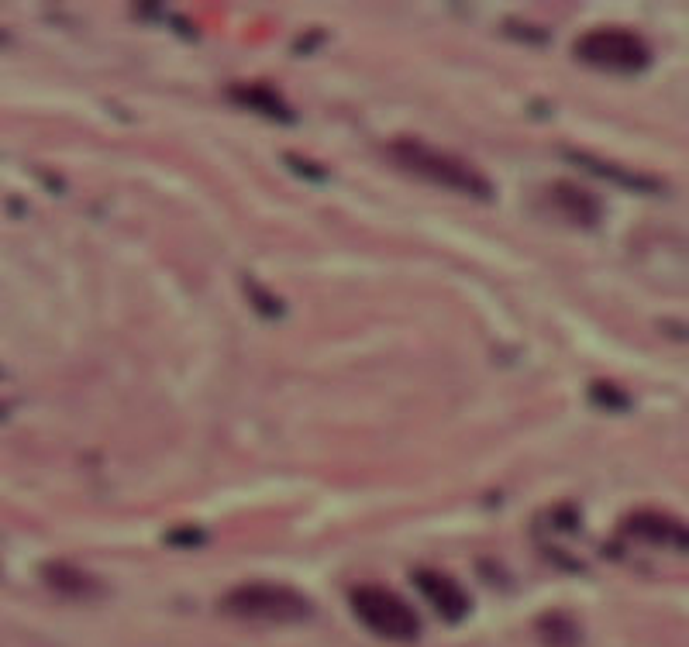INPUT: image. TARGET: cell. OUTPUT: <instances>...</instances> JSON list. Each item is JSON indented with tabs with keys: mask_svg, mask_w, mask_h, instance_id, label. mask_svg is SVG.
<instances>
[{
	"mask_svg": "<svg viewBox=\"0 0 689 647\" xmlns=\"http://www.w3.org/2000/svg\"><path fill=\"white\" fill-rule=\"evenodd\" d=\"M390 155L407 173L428 179L435 186H445L452 193H466V197H490V179L479 169H472L469 162L455 159V155H445L421 142H397L390 145Z\"/></svg>",
	"mask_w": 689,
	"mask_h": 647,
	"instance_id": "cell-1",
	"label": "cell"
},
{
	"mask_svg": "<svg viewBox=\"0 0 689 647\" xmlns=\"http://www.w3.org/2000/svg\"><path fill=\"white\" fill-rule=\"evenodd\" d=\"M576 56L586 62V66H596L603 73H621V76H634L641 69H648L652 62V52L641 42L634 31L624 28H596L586 31L576 42Z\"/></svg>",
	"mask_w": 689,
	"mask_h": 647,
	"instance_id": "cell-2",
	"label": "cell"
},
{
	"mask_svg": "<svg viewBox=\"0 0 689 647\" xmlns=\"http://www.w3.org/2000/svg\"><path fill=\"white\" fill-rule=\"evenodd\" d=\"M352 610L362 627H369L383 641H414L421 634V620L397 592L383 586H359L352 592Z\"/></svg>",
	"mask_w": 689,
	"mask_h": 647,
	"instance_id": "cell-3",
	"label": "cell"
},
{
	"mask_svg": "<svg viewBox=\"0 0 689 647\" xmlns=\"http://www.w3.org/2000/svg\"><path fill=\"white\" fill-rule=\"evenodd\" d=\"M224 610L255 623H293V620H304L311 613V606H307V599L300 592L286 586L249 582V586L224 596Z\"/></svg>",
	"mask_w": 689,
	"mask_h": 647,
	"instance_id": "cell-4",
	"label": "cell"
},
{
	"mask_svg": "<svg viewBox=\"0 0 689 647\" xmlns=\"http://www.w3.org/2000/svg\"><path fill=\"white\" fill-rule=\"evenodd\" d=\"M417 589H421V596L435 606L438 617H445V620L466 617L469 599L452 579H445V575H438V572H417Z\"/></svg>",
	"mask_w": 689,
	"mask_h": 647,
	"instance_id": "cell-5",
	"label": "cell"
},
{
	"mask_svg": "<svg viewBox=\"0 0 689 647\" xmlns=\"http://www.w3.org/2000/svg\"><path fill=\"white\" fill-rule=\"evenodd\" d=\"M627 534L645 537L652 544H665V548L689 551V527L672 517H658V513H638V517H631L627 520Z\"/></svg>",
	"mask_w": 689,
	"mask_h": 647,
	"instance_id": "cell-6",
	"label": "cell"
},
{
	"mask_svg": "<svg viewBox=\"0 0 689 647\" xmlns=\"http://www.w3.org/2000/svg\"><path fill=\"white\" fill-rule=\"evenodd\" d=\"M572 159L579 162V166L586 169V173H596L603 179H614V183H621L624 190H634V193H655L658 183L652 176H641V173H631V169L624 166H610V162L603 159H593V155H572Z\"/></svg>",
	"mask_w": 689,
	"mask_h": 647,
	"instance_id": "cell-7",
	"label": "cell"
},
{
	"mask_svg": "<svg viewBox=\"0 0 689 647\" xmlns=\"http://www.w3.org/2000/svg\"><path fill=\"white\" fill-rule=\"evenodd\" d=\"M555 197H559V204L569 210V214H576L579 221H596V214H600V204H596L593 197H586V193H579L576 186H555Z\"/></svg>",
	"mask_w": 689,
	"mask_h": 647,
	"instance_id": "cell-8",
	"label": "cell"
},
{
	"mask_svg": "<svg viewBox=\"0 0 689 647\" xmlns=\"http://www.w3.org/2000/svg\"><path fill=\"white\" fill-rule=\"evenodd\" d=\"M4 417H7V410H4V407H0V420H4Z\"/></svg>",
	"mask_w": 689,
	"mask_h": 647,
	"instance_id": "cell-9",
	"label": "cell"
}]
</instances>
